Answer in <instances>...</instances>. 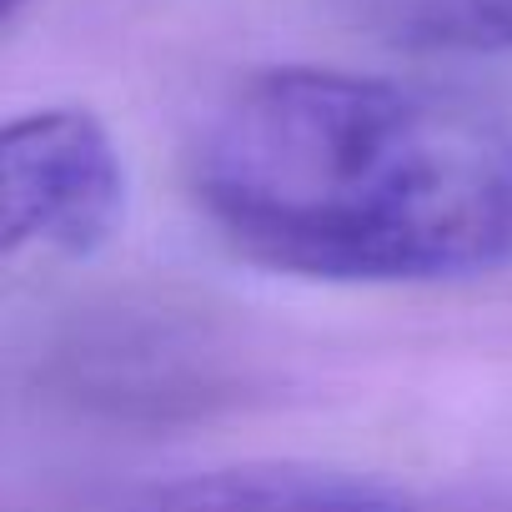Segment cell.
Masks as SVG:
<instances>
[{"label":"cell","instance_id":"6da1fadb","mask_svg":"<svg viewBox=\"0 0 512 512\" xmlns=\"http://www.w3.org/2000/svg\"><path fill=\"white\" fill-rule=\"evenodd\" d=\"M191 186L246 262L312 282L512 267V126L392 76L277 66L206 121Z\"/></svg>","mask_w":512,"mask_h":512},{"label":"cell","instance_id":"7a4b0ae2","mask_svg":"<svg viewBox=\"0 0 512 512\" xmlns=\"http://www.w3.org/2000/svg\"><path fill=\"white\" fill-rule=\"evenodd\" d=\"M126 221V161L81 106L26 111L0 131V251L91 256Z\"/></svg>","mask_w":512,"mask_h":512},{"label":"cell","instance_id":"3957f363","mask_svg":"<svg viewBox=\"0 0 512 512\" xmlns=\"http://www.w3.org/2000/svg\"><path fill=\"white\" fill-rule=\"evenodd\" d=\"M116 512H412L397 492L322 467H216L131 492Z\"/></svg>","mask_w":512,"mask_h":512},{"label":"cell","instance_id":"277c9868","mask_svg":"<svg viewBox=\"0 0 512 512\" xmlns=\"http://www.w3.org/2000/svg\"><path fill=\"white\" fill-rule=\"evenodd\" d=\"M402 41L422 51H512V0H412Z\"/></svg>","mask_w":512,"mask_h":512},{"label":"cell","instance_id":"5b68a950","mask_svg":"<svg viewBox=\"0 0 512 512\" xmlns=\"http://www.w3.org/2000/svg\"><path fill=\"white\" fill-rule=\"evenodd\" d=\"M26 6H31V0H0V26H16L26 16Z\"/></svg>","mask_w":512,"mask_h":512}]
</instances>
